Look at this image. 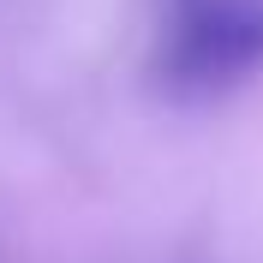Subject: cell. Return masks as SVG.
<instances>
[{
    "mask_svg": "<svg viewBox=\"0 0 263 263\" xmlns=\"http://www.w3.org/2000/svg\"><path fill=\"white\" fill-rule=\"evenodd\" d=\"M263 72V0H156L149 78L167 102H215Z\"/></svg>",
    "mask_w": 263,
    "mask_h": 263,
    "instance_id": "6da1fadb",
    "label": "cell"
}]
</instances>
